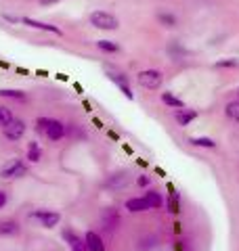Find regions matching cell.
Segmentation results:
<instances>
[{
	"mask_svg": "<svg viewBox=\"0 0 239 251\" xmlns=\"http://www.w3.org/2000/svg\"><path fill=\"white\" fill-rule=\"evenodd\" d=\"M90 23L97 29H105V31H111V29H118L120 27V21L116 15H111L107 11H94L90 15Z\"/></svg>",
	"mask_w": 239,
	"mask_h": 251,
	"instance_id": "6da1fadb",
	"label": "cell"
},
{
	"mask_svg": "<svg viewBox=\"0 0 239 251\" xmlns=\"http://www.w3.org/2000/svg\"><path fill=\"white\" fill-rule=\"evenodd\" d=\"M137 80H139V84L143 86V88L157 90L159 86H162V82H164V75H162V72H157V69H145V72L139 74Z\"/></svg>",
	"mask_w": 239,
	"mask_h": 251,
	"instance_id": "7a4b0ae2",
	"label": "cell"
},
{
	"mask_svg": "<svg viewBox=\"0 0 239 251\" xmlns=\"http://www.w3.org/2000/svg\"><path fill=\"white\" fill-rule=\"evenodd\" d=\"M26 174H28V168L21 159H13L0 170V178H4V180H15V178H21Z\"/></svg>",
	"mask_w": 239,
	"mask_h": 251,
	"instance_id": "3957f363",
	"label": "cell"
},
{
	"mask_svg": "<svg viewBox=\"0 0 239 251\" xmlns=\"http://www.w3.org/2000/svg\"><path fill=\"white\" fill-rule=\"evenodd\" d=\"M2 134H4L6 140H11V143H17V140H21L23 134H26V122L15 117V120L9 126H6V128H2Z\"/></svg>",
	"mask_w": 239,
	"mask_h": 251,
	"instance_id": "277c9868",
	"label": "cell"
},
{
	"mask_svg": "<svg viewBox=\"0 0 239 251\" xmlns=\"http://www.w3.org/2000/svg\"><path fill=\"white\" fill-rule=\"evenodd\" d=\"M34 218L44 226V228H55V226L61 222V216L57 211H36Z\"/></svg>",
	"mask_w": 239,
	"mask_h": 251,
	"instance_id": "5b68a950",
	"label": "cell"
},
{
	"mask_svg": "<svg viewBox=\"0 0 239 251\" xmlns=\"http://www.w3.org/2000/svg\"><path fill=\"white\" fill-rule=\"evenodd\" d=\"M101 224H103V228H105V230H116L118 224H120L118 211H116L114 207H107V209L101 214Z\"/></svg>",
	"mask_w": 239,
	"mask_h": 251,
	"instance_id": "8992f818",
	"label": "cell"
},
{
	"mask_svg": "<svg viewBox=\"0 0 239 251\" xmlns=\"http://www.w3.org/2000/svg\"><path fill=\"white\" fill-rule=\"evenodd\" d=\"M128 182H130V174L124 172V170H120V172H116V174H111L107 178L109 188H124V186H128Z\"/></svg>",
	"mask_w": 239,
	"mask_h": 251,
	"instance_id": "52a82bcc",
	"label": "cell"
},
{
	"mask_svg": "<svg viewBox=\"0 0 239 251\" xmlns=\"http://www.w3.org/2000/svg\"><path fill=\"white\" fill-rule=\"evenodd\" d=\"M107 77H111L120 88H122V92L126 94L128 99H132V90H130V84H128V77H126L124 74H120V72H114V69H109L107 72Z\"/></svg>",
	"mask_w": 239,
	"mask_h": 251,
	"instance_id": "ba28073f",
	"label": "cell"
},
{
	"mask_svg": "<svg viewBox=\"0 0 239 251\" xmlns=\"http://www.w3.org/2000/svg\"><path fill=\"white\" fill-rule=\"evenodd\" d=\"M84 243H86V249L89 251H105V243H103V239L92 230H89L84 234Z\"/></svg>",
	"mask_w": 239,
	"mask_h": 251,
	"instance_id": "9c48e42d",
	"label": "cell"
},
{
	"mask_svg": "<svg viewBox=\"0 0 239 251\" xmlns=\"http://www.w3.org/2000/svg\"><path fill=\"white\" fill-rule=\"evenodd\" d=\"M63 239L67 241V245L71 251H89L86 249V243L84 239H80L76 232H71V230H63Z\"/></svg>",
	"mask_w": 239,
	"mask_h": 251,
	"instance_id": "30bf717a",
	"label": "cell"
},
{
	"mask_svg": "<svg viewBox=\"0 0 239 251\" xmlns=\"http://www.w3.org/2000/svg\"><path fill=\"white\" fill-rule=\"evenodd\" d=\"M44 132H46V136H49L51 140H61L63 136H65V126H63L61 122H57V120H53L51 126Z\"/></svg>",
	"mask_w": 239,
	"mask_h": 251,
	"instance_id": "8fae6325",
	"label": "cell"
},
{
	"mask_svg": "<svg viewBox=\"0 0 239 251\" xmlns=\"http://www.w3.org/2000/svg\"><path fill=\"white\" fill-rule=\"evenodd\" d=\"M126 209L132 211V214H139V211H147L151 207H149V203L145 201V197H132V199L126 201Z\"/></svg>",
	"mask_w": 239,
	"mask_h": 251,
	"instance_id": "7c38bea8",
	"label": "cell"
},
{
	"mask_svg": "<svg viewBox=\"0 0 239 251\" xmlns=\"http://www.w3.org/2000/svg\"><path fill=\"white\" fill-rule=\"evenodd\" d=\"M23 25H30V27H36V29H44V31H51V34H61L59 27L51 25V23H42V21H36V19H30V17H23L21 19Z\"/></svg>",
	"mask_w": 239,
	"mask_h": 251,
	"instance_id": "4fadbf2b",
	"label": "cell"
},
{
	"mask_svg": "<svg viewBox=\"0 0 239 251\" xmlns=\"http://www.w3.org/2000/svg\"><path fill=\"white\" fill-rule=\"evenodd\" d=\"M168 54H170V57H172L174 61H180V59H185V57H187L189 50H187L180 42L174 40V42H170V44H168Z\"/></svg>",
	"mask_w": 239,
	"mask_h": 251,
	"instance_id": "5bb4252c",
	"label": "cell"
},
{
	"mask_svg": "<svg viewBox=\"0 0 239 251\" xmlns=\"http://www.w3.org/2000/svg\"><path fill=\"white\" fill-rule=\"evenodd\" d=\"M195 117H197V111H193V109H177V122L180 126H189Z\"/></svg>",
	"mask_w": 239,
	"mask_h": 251,
	"instance_id": "9a60e30c",
	"label": "cell"
},
{
	"mask_svg": "<svg viewBox=\"0 0 239 251\" xmlns=\"http://www.w3.org/2000/svg\"><path fill=\"white\" fill-rule=\"evenodd\" d=\"M189 143L193 147H204V149H214L216 147V143H214L212 138H206V136H191Z\"/></svg>",
	"mask_w": 239,
	"mask_h": 251,
	"instance_id": "2e32d148",
	"label": "cell"
},
{
	"mask_svg": "<svg viewBox=\"0 0 239 251\" xmlns=\"http://www.w3.org/2000/svg\"><path fill=\"white\" fill-rule=\"evenodd\" d=\"M162 100L166 105H170V107H174V109H185V103L179 99V97H174V94H170V92H164L162 94Z\"/></svg>",
	"mask_w": 239,
	"mask_h": 251,
	"instance_id": "e0dca14e",
	"label": "cell"
},
{
	"mask_svg": "<svg viewBox=\"0 0 239 251\" xmlns=\"http://www.w3.org/2000/svg\"><path fill=\"white\" fill-rule=\"evenodd\" d=\"M145 201L149 203V207H159L164 203V199H162V195H159L157 191H153V188H151V191H147V195H145Z\"/></svg>",
	"mask_w": 239,
	"mask_h": 251,
	"instance_id": "ac0fdd59",
	"label": "cell"
},
{
	"mask_svg": "<svg viewBox=\"0 0 239 251\" xmlns=\"http://www.w3.org/2000/svg\"><path fill=\"white\" fill-rule=\"evenodd\" d=\"M225 113H227L229 120L239 122V100H231V103H227V107H225Z\"/></svg>",
	"mask_w": 239,
	"mask_h": 251,
	"instance_id": "d6986e66",
	"label": "cell"
},
{
	"mask_svg": "<svg viewBox=\"0 0 239 251\" xmlns=\"http://www.w3.org/2000/svg\"><path fill=\"white\" fill-rule=\"evenodd\" d=\"M19 232V224L15 220H9V222H0V234H17Z\"/></svg>",
	"mask_w": 239,
	"mask_h": 251,
	"instance_id": "ffe728a7",
	"label": "cell"
},
{
	"mask_svg": "<svg viewBox=\"0 0 239 251\" xmlns=\"http://www.w3.org/2000/svg\"><path fill=\"white\" fill-rule=\"evenodd\" d=\"M15 120V115L9 107H0V128H6L11 122Z\"/></svg>",
	"mask_w": 239,
	"mask_h": 251,
	"instance_id": "44dd1931",
	"label": "cell"
},
{
	"mask_svg": "<svg viewBox=\"0 0 239 251\" xmlns=\"http://www.w3.org/2000/svg\"><path fill=\"white\" fill-rule=\"evenodd\" d=\"M28 159L30 161H40V159H42V149L38 147V143H30V147H28Z\"/></svg>",
	"mask_w": 239,
	"mask_h": 251,
	"instance_id": "7402d4cb",
	"label": "cell"
},
{
	"mask_svg": "<svg viewBox=\"0 0 239 251\" xmlns=\"http://www.w3.org/2000/svg\"><path fill=\"white\" fill-rule=\"evenodd\" d=\"M157 19H159V23H164L166 27H174V25H177V17L170 15V13H159Z\"/></svg>",
	"mask_w": 239,
	"mask_h": 251,
	"instance_id": "603a6c76",
	"label": "cell"
},
{
	"mask_svg": "<svg viewBox=\"0 0 239 251\" xmlns=\"http://www.w3.org/2000/svg\"><path fill=\"white\" fill-rule=\"evenodd\" d=\"M97 46L101 50H105V52H120V46L116 42H109V40H99Z\"/></svg>",
	"mask_w": 239,
	"mask_h": 251,
	"instance_id": "cb8c5ba5",
	"label": "cell"
},
{
	"mask_svg": "<svg viewBox=\"0 0 239 251\" xmlns=\"http://www.w3.org/2000/svg\"><path fill=\"white\" fill-rule=\"evenodd\" d=\"M0 97L15 99V100H23V99H26V92H21V90H0Z\"/></svg>",
	"mask_w": 239,
	"mask_h": 251,
	"instance_id": "d4e9b609",
	"label": "cell"
},
{
	"mask_svg": "<svg viewBox=\"0 0 239 251\" xmlns=\"http://www.w3.org/2000/svg\"><path fill=\"white\" fill-rule=\"evenodd\" d=\"M168 207H170V211L172 214H179V193H172L170 195V201H168Z\"/></svg>",
	"mask_w": 239,
	"mask_h": 251,
	"instance_id": "484cf974",
	"label": "cell"
},
{
	"mask_svg": "<svg viewBox=\"0 0 239 251\" xmlns=\"http://www.w3.org/2000/svg\"><path fill=\"white\" fill-rule=\"evenodd\" d=\"M51 122H53V120H49V117H40V120L36 122L38 130H40V132H42V130H46V128H49V126H51Z\"/></svg>",
	"mask_w": 239,
	"mask_h": 251,
	"instance_id": "4316f807",
	"label": "cell"
},
{
	"mask_svg": "<svg viewBox=\"0 0 239 251\" xmlns=\"http://www.w3.org/2000/svg\"><path fill=\"white\" fill-rule=\"evenodd\" d=\"M216 65H218V67H233V65H239V61H235V59H227V61H218Z\"/></svg>",
	"mask_w": 239,
	"mask_h": 251,
	"instance_id": "83f0119b",
	"label": "cell"
},
{
	"mask_svg": "<svg viewBox=\"0 0 239 251\" xmlns=\"http://www.w3.org/2000/svg\"><path fill=\"white\" fill-rule=\"evenodd\" d=\"M6 201H9V195H6L4 191H0V209L6 205Z\"/></svg>",
	"mask_w": 239,
	"mask_h": 251,
	"instance_id": "f1b7e54d",
	"label": "cell"
},
{
	"mask_svg": "<svg viewBox=\"0 0 239 251\" xmlns=\"http://www.w3.org/2000/svg\"><path fill=\"white\" fill-rule=\"evenodd\" d=\"M137 182H139V186H149L151 180H149V176H139Z\"/></svg>",
	"mask_w": 239,
	"mask_h": 251,
	"instance_id": "f546056e",
	"label": "cell"
},
{
	"mask_svg": "<svg viewBox=\"0 0 239 251\" xmlns=\"http://www.w3.org/2000/svg\"><path fill=\"white\" fill-rule=\"evenodd\" d=\"M38 2L42 4V6H51V4H57L59 0H38Z\"/></svg>",
	"mask_w": 239,
	"mask_h": 251,
	"instance_id": "4dcf8cb0",
	"label": "cell"
},
{
	"mask_svg": "<svg viewBox=\"0 0 239 251\" xmlns=\"http://www.w3.org/2000/svg\"><path fill=\"white\" fill-rule=\"evenodd\" d=\"M174 251H182V245H180V241H179V243H174Z\"/></svg>",
	"mask_w": 239,
	"mask_h": 251,
	"instance_id": "1f68e13d",
	"label": "cell"
},
{
	"mask_svg": "<svg viewBox=\"0 0 239 251\" xmlns=\"http://www.w3.org/2000/svg\"><path fill=\"white\" fill-rule=\"evenodd\" d=\"M237 92H239V90H237Z\"/></svg>",
	"mask_w": 239,
	"mask_h": 251,
	"instance_id": "d6a6232c",
	"label": "cell"
}]
</instances>
